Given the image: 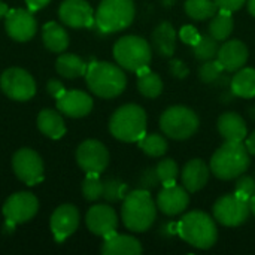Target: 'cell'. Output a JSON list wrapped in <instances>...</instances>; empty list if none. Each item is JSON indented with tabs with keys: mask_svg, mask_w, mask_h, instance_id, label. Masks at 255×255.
Instances as JSON below:
<instances>
[{
	"mask_svg": "<svg viewBox=\"0 0 255 255\" xmlns=\"http://www.w3.org/2000/svg\"><path fill=\"white\" fill-rule=\"evenodd\" d=\"M42 36H43L45 46L52 52H63L69 46V34H67V31L54 21L43 25Z\"/></svg>",
	"mask_w": 255,
	"mask_h": 255,
	"instance_id": "cell-27",
	"label": "cell"
},
{
	"mask_svg": "<svg viewBox=\"0 0 255 255\" xmlns=\"http://www.w3.org/2000/svg\"><path fill=\"white\" fill-rule=\"evenodd\" d=\"M76 160L87 175H100L109 164V152L102 142L88 139L79 145Z\"/></svg>",
	"mask_w": 255,
	"mask_h": 255,
	"instance_id": "cell-11",
	"label": "cell"
},
{
	"mask_svg": "<svg viewBox=\"0 0 255 255\" xmlns=\"http://www.w3.org/2000/svg\"><path fill=\"white\" fill-rule=\"evenodd\" d=\"M155 169H157V173H158V178H160V182L163 184V187L176 184V179L179 175V167L175 160H172V158L161 160L155 166Z\"/></svg>",
	"mask_w": 255,
	"mask_h": 255,
	"instance_id": "cell-34",
	"label": "cell"
},
{
	"mask_svg": "<svg viewBox=\"0 0 255 255\" xmlns=\"http://www.w3.org/2000/svg\"><path fill=\"white\" fill-rule=\"evenodd\" d=\"M160 182V178H158V173H157V169L155 167H148L142 172L140 178H139V187L142 190H146V191H151L152 188H155Z\"/></svg>",
	"mask_w": 255,
	"mask_h": 255,
	"instance_id": "cell-39",
	"label": "cell"
},
{
	"mask_svg": "<svg viewBox=\"0 0 255 255\" xmlns=\"http://www.w3.org/2000/svg\"><path fill=\"white\" fill-rule=\"evenodd\" d=\"M154 49L161 57H172L176 48V31L169 21L160 22L151 36Z\"/></svg>",
	"mask_w": 255,
	"mask_h": 255,
	"instance_id": "cell-24",
	"label": "cell"
},
{
	"mask_svg": "<svg viewBox=\"0 0 255 255\" xmlns=\"http://www.w3.org/2000/svg\"><path fill=\"white\" fill-rule=\"evenodd\" d=\"M197 114L185 106H172L160 117L161 131L175 140H185L191 137L199 128Z\"/></svg>",
	"mask_w": 255,
	"mask_h": 255,
	"instance_id": "cell-8",
	"label": "cell"
},
{
	"mask_svg": "<svg viewBox=\"0 0 255 255\" xmlns=\"http://www.w3.org/2000/svg\"><path fill=\"white\" fill-rule=\"evenodd\" d=\"M209 173H211V167H208V164L203 160L193 158L182 169V175H181L182 187L188 193L200 191L208 184Z\"/></svg>",
	"mask_w": 255,
	"mask_h": 255,
	"instance_id": "cell-21",
	"label": "cell"
},
{
	"mask_svg": "<svg viewBox=\"0 0 255 255\" xmlns=\"http://www.w3.org/2000/svg\"><path fill=\"white\" fill-rule=\"evenodd\" d=\"M9 12V7H7V4L6 3H3V1H0V18L1 16H6V13Z\"/></svg>",
	"mask_w": 255,
	"mask_h": 255,
	"instance_id": "cell-47",
	"label": "cell"
},
{
	"mask_svg": "<svg viewBox=\"0 0 255 255\" xmlns=\"http://www.w3.org/2000/svg\"><path fill=\"white\" fill-rule=\"evenodd\" d=\"M214 1L218 6V9L235 12V10H239L245 4L247 0H214Z\"/></svg>",
	"mask_w": 255,
	"mask_h": 255,
	"instance_id": "cell-42",
	"label": "cell"
},
{
	"mask_svg": "<svg viewBox=\"0 0 255 255\" xmlns=\"http://www.w3.org/2000/svg\"><path fill=\"white\" fill-rule=\"evenodd\" d=\"M112 136L123 142H139L146 134V114L137 105H124L109 121Z\"/></svg>",
	"mask_w": 255,
	"mask_h": 255,
	"instance_id": "cell-5",
	"label": "cell"
},
{
	"mask_svg": "<svg viewBox=\"0 0 255 255\" xmlns=\"http://www.w3.org/2000/svg\"><path fill=\"white\" fill-rule=\"evenodd\" d=\"M178 236L194 248L209 250L217 244L218 230L215 221L206 212L193 211L178 221Z\"/></svg>",
	"mask_w": 255,
	"mask_h": 255,
	"instance_id": "cell-3",
	"label": "cell"
},
{
	"mask_svg": "<svg viewBox=\"0 0 255 255\" xmlns=\"http://www.w3.org/2000/svg\"><path fill=\"white\" fill-rule=\"evenodd\" d=\"M190 203L188 191L179 185L164 187L157 196V208L167 217H175L182 214Z\"/></svg>",
	"mask_w": 255,
	"mask_h": 255,
	"instance_id": "cell-18",
	"label": "cell"
},
{
	"mask_svg": "<svg viewBox=\"0 0 255 255\" xmlns=\"http://www.w3.org/2000/svg\"><path fill=\"white\" fill-rule=\"evenodd\" d=\"M230 88L233 96L242 99L255 97V69L242 67L230 81Z\"/></svg>",
	"mask_w": 255,
	"mask_h": 255,
	"instance_id": "cell-25",
	"label": "cell"
},
{
	"mask_svg": "<svg viewBox=\"0 0 255 255\" xmlns=\"http://www.w3.org/2000/svg\"><path fill=\"white\" fill-rule=\"evenodd\" d=\"M55 67H57V72L64 76V78H69V79H73V78H79V76H84L87 73V63L75 55V54H63L58 57L57 63H55Z\"/></svg>",
	"mask_w": 255,
	"mask_h": 255,
	"instance_id": "cell-29",
	"label": "cell"
},
{
	"mask_svg": "<svg viewBox=\"0 0 255 255\" xmlns=\"http://www.w3.org/2000/svg\"><path fill=\"white\" fill-rule=\"evenodd\" d=\"M133 0H102L94 15L96 27L105 34L127 28L133 22Z\"/></svg>",
	"mask_w": 255,
	"mask_h": 255,
	"instance_id": "cell-6",
	"label": "cell"
},
{
	"mask_svg": "<svg viewBox=\"0 0 255 255\" xmlns=\"http://www.w3.org/2000/svg\"><path fill=\"white\" fill-rule=\"evenodd\" d=\"M57 108L67 117L81 118L91 112L93 99L84 91H64V94L57 99Z\"/></svg>",
	"mask_w": 255,
	"mask_h": 255,
	"instance_id": "cell-19",
	"label": "cell"
},
{
	"mask_svg": "<svg viewBox=\"0 0 255 255\" xmlns=\"http://www.w3.org/2000/svg\"><path fill=\"white\" fill-rule=\"evenodd\" d=\"M220 43L215 37H212L211 34H202L200 40L193 46V55L200 61H206L215 58Z\"/></svg>",
	"mask_w": 255,
	"mask_h": 255,
	"instance_id": "cell-32",
	"label": "cell"
},
{
	"mask_svg": "<svg viewBox=\"0 0 255 255\" xmlns=\"http://www.w3.org/2000/svg\"><path fill=\"white\" fill-rule=\"evenodd\" d=\"M121 215L124 226L136 233L146 232L155 221L157 217V203L152 200L149 191L136 190L130 191L121 208Z\"/></svg>",
	"mask_w": 255,
	"mask_h": 255,
	"instance_id": "cell-2",
	"label": "cell"
},
{
	"mask_svg": "<svg viewBox=\"0 0 255 255\" xmlns=\"http://www.w3.org/2000/svg\"><path fill=\"white\" fill-rule=\"evenodd\" d=\"M87 84L90 90L103 99H112L120 96L126 85H127V78L124 72L106 61H94L87 67Z\"/></svg>",
	"mask_w": 255,
	"mask_h": 255,
	"instance_id": "cell-4",
	"label": "cell"
},
{
	"mask_svg": "<svg viewBox=\"0 0 255 255\" xmlns=\"http://www.w3.org/2000/svg\"><path fill=\"white\" fill-rule=\"evenodd\" d=\"M128 194V188L124 182L115 178H109L103 181V197L108 202H120L124 200Z\"/></svg>",
	"mask_w": 255,
	"mask_h": 255,
	"instance_id": "cell-35",
	"label": "cell"
},
{
	"mask_svg": "<svg viewBox=\"0 0 255 255\" xmlns=\"http://www.w3.org/2000/svg\"><path fill=\"white\" fill-rule=\"evenodd\" d=\"M169 70H170V73H172L175 78H178V79H185V78L190 75V69H188V66H187L184 61L178 60V58H173V60L170 61V64H169Z\"/></svg>",
	"mask_w": 255,
	"mask_h": 255,
	"instance_id": "cell-41",
	"label": "cell"
},
{
	"mask_svg": "<svg viewBox=\"0 0 255 255\" xmlns=\"http://www.w3.org/2000/svg\"><path fill=\"white\" fill-rule=\"evenodd\" d=\"M235 194L248 200L255 194V179L251 176H242L238 179L236 182V188H235Z\"/></svg>",
	"mask_w": 255,
	"mask_h": 255,
	"instance_id": "cell-38",
	"label": "cell"
},
{
	"mask_svg": "<svg viewBox=\"0 0 255 255\" xmlns=\"http://www.w3.org/2000/svg\"><path fill=\"white\" fill-rule=\"evenodd\" d=\"M39 208L37 199L31 193H16L10 196L3 205V215L12 227L19 223L31 220Z\"/></svg>",
	"mask_w": 255,
	"mask_h": 255,
	"instance_id": "cell-13",
	"label": "cell"
},
{
	"mask_svg": "<svg viewBox=\"0 0 255 255\" xmlns=\"http://www.w3.org/2000/svg\"><path fill=\"white\" fill-rule=\"evenodd\" d=\"M114 57L117 63L130 72H137L139 69L149 64L152 58V51L143 37L139 36H124L114 46Z\"/></svg>",
	"mask_w": 255,
	"mask_h": 255,
	"instance_id": "cell-7",
	"label": "cell"
},
{
	"mask_svg": "<svg viewBox=\"0 0 255 255\" xmlns=\"http://www.w3.org/2000/svg\"><path fill=\"white\" fill-rule=\"evenodd\" d=\"M82 193L84 197L90 202L103 197V181H100L99 175H87L82 182Z\"/></svg>",
	"mask_w": 255,
	"mask_h": 255,
	"instance_id": "cell-37",
	"label": "cell"
},
{
	"mask_svg": "<svg viewBox=\"0 0 255 255\" xmlns=\"http://www.w3.org/2000/svg\"><path fill=\"white\" fill-rule=\"evenodd\" d=\"M79 226V212L73 205H63L57 208L51 217V230L55 241L60 244L66 241Z\"/></svg>",
	"mask_w": 255,
	"mask_h": 255,
	"instance_id": "cell-17",
	"label": "cell"
},
{
	"mask_svg": "<svg viewBox=\"0 0 255 255\" xmlns=\"http://www.w3.org/2000/svg\"><path fill=\"white\" fill-rule=\"evenodd\" d=\"M250 214V202L236 194L223 196L214 205V218L226 227H238L244 224Z\"/></svg>",
	"mask_w": 255,
	"mask_h": 255,
	"instance_id": "cell-9",
	"label": "cell"
},
{
	"mask_svg": "<svg viewBox=\"0 0 255 255\" xmlns=\"http://www.w3.org/2000/svg\"><path fill=\"white\" fill-rule=\"evenodd\" d=\"M248 10L253 16H255V0H248Z\"/></svg>",
	"mask_w": 255,
	"mask_h": 255,
	"instance_id": "cell-48",
	"label": "cell"
},
{
	"mask_svg": "<svg viewBox=\"0 0 255 255\" xmlns=\"http://www.w3.org/2000/svg\"><path fill=\"white\" fill-rule=\"evenodd\" d=\"M250 209H251V212L255 215V194L250 199Z\"/></svg>",
	"mask_w": 255,
	"mask_h": 255,
	"instance_id": "cell-49",
	"label": "cell"
},
{
	"mask_svg": "<svg viewBox=\"0 0 255 255\" xmlns=\"http://www.w3.org/2000/svg\"><path fill=\"white\" fill-rule=\"evenodd\" d=\"M37 127L39 130L51 139H60L66 133V126L61 115L51 109L40 111L37 117Z\"/></svg>",
	"mask_w": 255,
	"mask_h": 255,
	"instance_id": "cell-26",
	"label": "cell"
},
{
	"mask_svg": "<svg viewBox=\"0 0 255 255\" xmlns=\"http://www.w3.org/2000/svg\"><path fill=\"white\" fill-rule=\"evenodd\" d=\"M179 37H181V40L184 43H187L190 46H194L200 40L202 34L196 30V27H193V25H184L179 30Z\"/></svg>",
	"mask_w": 255,
	"mask_h": 255,
	"instance_id": "cell-40",
	"label": "cell"
},
{
	"mask_svg": "<svg viewBox=\"0 0 255 255\" xmlns=\"http://www.w3.org/2000/svg\"><path fill=\"white\" fill-rule=\"evenodd\" d=\"M233 25H235V22H233L232 12L218 9V12L212 16V19L209 22V34L212 37H215L218 42L226 40L232 34Z\"/></svg>",
	"mask_w": 255,
	"mask_h": 255,
	"instance_id": "cell-30",
	"label": "cell"
},
{
	"mask_svg": "<svg viewBox=\"0 0 255 255\" xmlns=\"http://www.w3.org/2000/svg\"><path fill=\"white\" fill-rule=\"evenodd\" d=\"M185 12L190 18L196 21H203L212 18L218 12V6L214 0H187Z\"/></svg>",
	"mask_w": 255,
	"mask_h": 255,
	"instance_id": "cell-31",
	"label": "cell"
},
{
	"mask_svg": "<svg viewBox=\"0 0 255 255\" xmlns=\"http://www.w3.org/2000/svg\"><path fill=\"white\" fill-rule=\"evenodd\" d=\"M103 255H139L142 254L140 242L133 236L126 235H112L105 239L102 247Z\"/></svg>",
	"mask_w": 255,
	"mask_h": 255,
	"instance_id": "cell-23",
	"label": "cell"
},
{
	"mask_svg": "<svg viewBox=\"0 0 255 255\" xmlns=\"http://www.w3.org/2000/svg\"><path fill=\"white\" fill-rule=\"evenodd\" d=\"M250 152L244 142L226 140L211 158V172L223 181H230L244 175L250 167Z\"/></svg>",
	"mask_w": 255,
	"mask_h": 255,
	"instance_id": "cell-1",
	"label": "cell"
},
{
	"mask_svg": "<svg viewBox=\"0 0 255 255\" xmlns=\"http://www.w3.org/2000/svg\"><path fill=\"white\" fill-rule=\"evenodd\" d=\"M248 48L241 40L224 42L217 54V60L221 63L226 72H238L248 61Z\"/></svg>",
	"mask_w": 255,
	"mask_h": 255,
	"instance_id": "cell-20",
	"label": "cell"
},
{
	"mask_svg": "<svg viewBox=\"0 0 255 255\" xmlns=\"http://www.w3.org/2000/svg\"><path fill=\"white\" fill-rule=\"evenodd\" d=\"M0 87L7 97L19 102L31 99L36 93V84L31 75L18 67L3 72L0 78Z\"/></svg>",
	"mask_w": 255,
	"mask_h": 255,
	"instance_id": "cell-10",
	"label": "cell"
},
{
	"mask_svg": "<svg viewBox=\"0 0 255 255\" xmlns=\"http://www.w3.org/2000/svg\"><path fill=\"white\" fill-rule=\"evenodd\" d=\"M223 72H226V70L221 66V63L218 60L212 58V60L203 61V64L199 67V78L205 84H214L223 76Z\"/></svg>",
	"mask_w": 255,
	"mask_h": 255,
	"instance_id": "cell-36",
	"label": "cell"
},
{
	"mask_svg": "<svg viewBox=\"0 0 255 255\" xmlns=\"http://www.w3.org/2000/svg\"><path fill=\"white\" fill-rule=\"evenodd\" d=\"M245 140H247V142H245V146H247L248 152L255 155V130L250 134V136H247Z\"/></svg>",
	"mask_w": 255,
	"mask_h": 255,
	"instance_id": "cell-46",
	"label": "cell"
},
{
	"mask_svg": "<svg viewBox=\"0 0 255 255\" xmlns=\"http://www.w3.org/2000/svg\"><path fill=\"white\" fill-rule=\"evenodd\" d=\"M250 117H251V118L255 121V106L250 108Z\"/></svg>",
	"mask_w": 255,
	"mask_h": 255,
	"instance_id": "cell-50",
	"label": "cell"
},
{
	"mask_svg": "<svg viewBox=\"0 0 255 255\" xmlns=\"http://www.w3.org/2000/svg\"><path fill=\"white\" fill-rule=\"evenodd\" d=\"M163 1H164V4H166V6H170V4H173V1H175V0H163Z\"/></svg>",
	"mask_w": 255,
	"mask_h": 255,
	"instance_id": "cell-51",
	"label": "cell"
},
{
	"mask_svg": "<svg viewBox=\"0 0 255 255\" xmlns=\"http://www.w3.org/2000/svg\"><path fill=\"white\" fill-rule=\"evenodd\" d=\"M158 233H160V236L167 238V239L176 236L178 235V223H175V221H166V223H163L160 226Z\"/></svg>",
	"mask_w": 255,
	"mask_h": 255,
	"instance_id": "cell-43",
	"label": "cell"
},
{
	"mask_svg": "<svg viewBox=\"0 0 255 255\" xmlns=\"http://www.w3.org/2000/svg\"><path fill=\"white\" fill-rule=\"evenodd\" d=\"M7 34L16 42H27L36 33V21L31 15V10L24 9H10L6 13L4 22Z\"/></svg>",
	"mask_w": 255,
	"mask_h": 255,
	"instance_id": "cell-15",
	"label": "cell"
},
{
	"mask_svg": "<svg viewBox=\"0 0 255 255\" xmlns=\"http://www.w3.org/2000/svg\"><path fill=\"white\" fill-rule=\"evenodd\" d=\"M60 19L73 28L91 27L94 24L93 7L85 0H64L60 6Z\"/></svg>",
	"mask_w": 255,
	"mask_h": 255,
	"instance_id": "cell-16",
	"label": "cell"
},
{
	"mask_svg": "<svg viewBox=\"0 0 255 255\" xmlns=\"http://www.w3.org/2000/svg\"><path fill=\"white\" fill-rule=\"evenodd\" d=\"M49 1H51V0H25V3H27L28 9H30L31 12L42 9V7H43V6H46Z\"/></svg>",
	"mask_w": 255,
	"mask_h": 255,
	"instance_id": "cell-45",
	"label": "cell"
},
{
	"mask_svg": "<svg viewBox=\"0 0 255 255\" xmlns=\"http://www.w3.org/2000/svg\"><path fill=\"white\" fill-rule=\"evenodd\" d=\"M85 221L91 233L102 236L105 239L117 233V227H118L117 214L112 208L106 205H96L90 208Z\"/></svg>",
	"mask_w": 255,
	"mask_h": 255,
	"instance_id": "cell-14",
	"label": "cell"
},
{
	"mask_svg": "<svg viewBox=\"0 0 255 255\" xmlns=\"http://www.w3.org/2000/svg\"><path fill=\"white\" fill-rule=\"evenodd\" d=\"M136 73H137V88H139L142 96L149 97V99H155L161 94L163 81L160 79V76L157 73L151 72L148 66L139 69Z\"/></svg>",
	"mask_w": 255,
	"mask_h": 255,
	"instance_id": "cell-28",
	"label": "cell"
},
{
	"mask_svg": "<svg viewBox=\"0 0 255 255\" xmlns=\"http://www.w3.org/2000/svg\"><path fill=\"white\" fill-rule=\"evenodd\" d=\"M137 143L139 148L149 157H161L167 151V140L157 133L145 134Z\"/></svg>",
	"mask_w": 255,
	"mask_h": 255,
	"instance_id": "cell-33",
	"label": "cell"
},
{
	"mask_svg": "<svg viewBox=\"0 0 255 255\" xmlns=\"http://www.w3.org/2000/svg\"><path fill=\"white\" fill-rule=\"evenodd\" d=\"M46 90H48V93L52 96V97H55V99H58V97H61L63 94H64V87H63V84L61 82H58L57 79H51L49 82H48V85H46Z\"/></svg>",
	"mask_w": 255,
	"mask_h": 255,
	"instance_id": "cell-44",
	"label": "cell"
},
{
	"mask_svg": "<svg viewBox=\"0 0 255 255\" xmlns=\"http://www.w3.org/2000/svg\"><path fill=\"white\" fill-rule=\"evenodd\" d=\"M218 131L226 140L232 142H244L248 136L247 124L236 112H226L218 118Z\"/></svg>",
	"mask_w": 255,
	"mask_h": 255,
	"instance_id": "cell-22",
	"label": "cell"
},
{
	"mask_svg": "<svg viewBox=\"0 0 255 255\" xmlns=\"http://www.w3.org/2000/svg\"><path fill=\"white\" fill-rule=\"evenodd\" d=\"M15 175L27 185H36L43 179V163L37 152L22 148L15 152L12 160Z\"/></svg>",
	"mask_w": 255,
	"mask_h": 255,
	"instance_id": "cell-12",
	"label": "cell"
}]
</instances>
